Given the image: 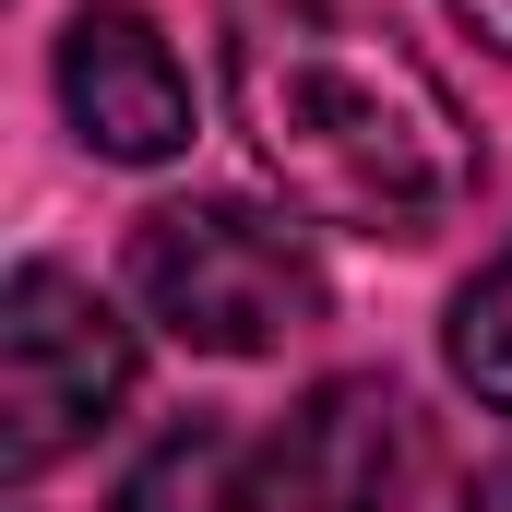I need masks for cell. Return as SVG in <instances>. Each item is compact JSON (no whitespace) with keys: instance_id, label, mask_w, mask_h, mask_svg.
Masks as SVG:
<instances>
[{"instance_id":"cell-1","label":"cell","mask_w":512,"mask_h":512,"mask_svg":"<svg viewBox=\"0 0 512 512\" xmlns=\"http://www.w3.org/2000/svg\"><path fill=\"white\" fill-rule=\"evenodd\" d=\"M227 108L286 203L358 239H429L477 191L453 84L346 0H227Z\"/></svg>"},{"instance_id":"cell-2","label":"cell","mask_w":512,"mask_h":512,"mask_svg":"<svg viewBox=\"0 0 512 512\" xmlns=\"http://www.w3.org/2000/svg\"><path fill=\"white\" fill-rule=\"evenodd\" d=\"M131 298L203 358H274L322 322V262L262 203H155L131 227Z\"/></svg>"},{"instance_id":"cell-3","label":"cell","mask_w":512,"mask_h":512,"mask_svg":"<svg viewBox=\"0 0 512 512\" xmlns=\"http://www.w3.org/2000/svg\"><path fill=\"white\" fill-rule=\"evenodd\" d=\"M131 393V322L72 274V262H24L0 286V477H48L60 453H84Z\"/></svg>"},{"instance_id":"cell-4","label":"cell","mask_w":512,"mask_h":512,"mask_svg":"<svg viewBox=\"0 0 512 512\" xmlns=\"http://www.w3.org/2000/svg\"><path fill=\"white\" fill-rule=\"evenodd\" d=\"M60 108L108 167H167L191 155V72L155 36L143 0H84L60 24Z\"/></svg>"},{"instance_id":"cell-5","label":"cell","mask_w":512,"mask_h":512,"mask_svg":"<svg viewBox=\"0 0 512 512\" xmlns=\"http://www.w3.org/2000/svg\"><path fill=\"white\" fill-rule=\"evenodd\" d=\"M429 477V429L382 370H346V382H310L298 417L274 429V489L298 512H405Z\"/></svg>"},{"instance_id":"cell-6","label":"cell","mask_w":512,"mask_h":512,"mask_svg":"<svg viewBox=\"0 0 512 512\" xmlns=\"http://www.w3.org/2000/svg\"><path fill=\"white\" fill-rule=\"evenodd\" d=\"M108 512H262V465L227 417H179L143 465L120 477Z\"/></svg>"},{"instance_id":"cell-7","label":"cell","mask_w":512,"mask_h":512,"mask_svg":"<svg viewBox=\"0 0 512 512\" xmlns=\"http://www.w3.org/2000/svg\"><path fill=\"white\" fill-rule=\"evenodd\" d=\"M453 382L477 393L489 417H512V251L453 298Z\"/></svg>"},{"instance_id":"cell-8","label":"cell","mask_w":512,"mask_h":512,"mask_svg":"<svg viewBox=\"0 0 512 512\" xmlns=\"http://www.w3.org/2000/svg\"><path fill=\"white\" fill-rule=\"evenodd\" d=\"M453 12H465V24H477V36H489V48L512 60V0H453Z\"/></svg>"},{"instance_id":"cell-9","label":"cell","mask_w":512,"mask_h":512,"mask_svg":"<svg viewBox=\"0 0 512 512\" xmlns=\"http://www.w3.org/2000/svg\"><path fill=\"white\" fill-rule=\"evenodd\" d=\"M465 512H512V465H489V477L465 489Z\"/></svg>"}]
</instances>
